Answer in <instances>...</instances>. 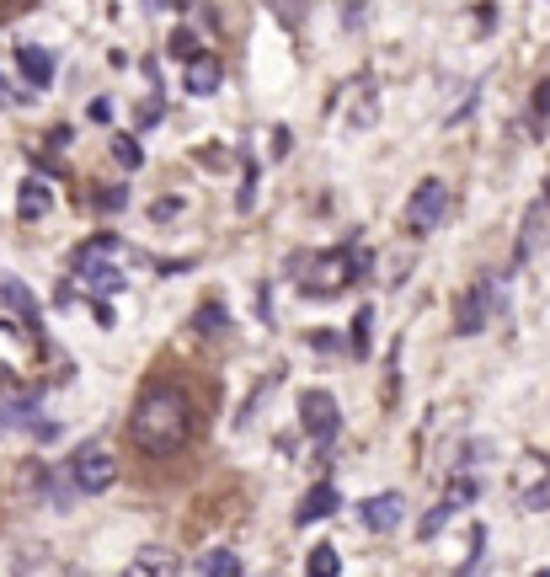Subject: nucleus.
<instances>
[{"label":"nucleus","mask_w":550,"mask_h":577,"mask_svg":"<svg viewBox=\"0 0 550 577\" xmlns=\"http://www.w3.org/2000/svg\"><path fill=\"white\" fill-rule=\"evenodd\" d=\"M337 572H342L337 545H316V551H310V577H337Z\"/></svg>","instance_id":"nucleus-19"},{"label":"nucleus","mask_w":550,"mask_h":577,"mask_svg":"<svg viewBox=\"0 0 550 577\" xmlns=\"http://www.w3.org/2000/svg\"><path fill=\"white\" fill-rule=\"evenodd\" d=\"M70 481H75V492H86V497L107 492V487L118 481V455H107L102 444L75 449V460H70Z\"/></svg>","instance_id":"nucleus-3"},{"label":"nucleus","mask_w":550,"mask_h":577,"mask_svg":"<svg viewBox=\"0 0 550 577\" xmlns=\"http://www.w3.org/2000/svg\"><path fill=\"white\" fill-rule=\"evenodd\" d=\"M476 497H481V481H476V476H454V481H449V503H454V508H470Z\"/></svg>","instance_id":"nucleus-24"},{"label":"nucleus","mask_w":550,"mask_h":577,"mask_svg":"<svg viewBox=\"0 0 550 577\" xmlns=\"http://www.w3.org/2000/svg\"><path fill=\"white\" fill-rule=\"evenodd\" d=\"M337 508H342L337 487H332V481H316V487L305 492V503L294 508V524H316V519H332Z\"/></svg>","instance_id":"nucleus-10"},{"label":"nucleus","mask_w":550,"mask_h":577,"mask_svg":"<svg viewBox=\"0 0 550 577\" xmlns=\"http://www.w3.org/2000/svg\"><path fill=\"white\" fill-rule=\"evenodd\" d=\"M492 284L497 278H476V284L460 294V305H454V332L460 337L486 332V316H492Z\"/></svg>","instance_id":"nucleus-5"},{"label":"nucleus","mask_w":550,"mask_h":577,"mask_svg":"<svg viewBox=\"0 0 550 577\" xmlns=\"http://www.w3.org/2000/svg\"><path fill=\"white\" fill-rule=\"evenodd\" d=\"M278 455L294 460V455H300V439H294V433H278Z\"/></svg>","instance_id":"nucleus-33"},{"label":"nucleus","mask_w":550,"mask_h":577,"mask_svg":"<svg viewBox=\"0 0 550 577\" xmlns=\"http://www.w3.org/2000/svg\"><path fill=\"white\" fill-rule=\"evenodd\" d=\"M289 145H294V134H289V129H273V161H284Z\"/></svg>","instance_id":"nucleus-32"},{"label":"nucleus","mask_w":550,"mask_h":577,"mask_svg":"<svg viewBox=\"0 0 550 577\" xmlns=\"http://www.w3.org/2000/svg\"><path fill=\"white\" fill-rule=\"evenodd\" d=\"M0 305H11L22 321H33L38 326V300L22 289V278H11V273H0Z\"/></svg>","instance_id":"nucleus-13"},{"label":"nucleus","mask_w":550,"mask_h":577,"mask_svg":"<svg viewBox=\"0 0 550 577\" xmlns=\"http://www.w3.org/2000/svg\"><path fill=\"white\" fill-rule=\"evenodd\" d=\"M534 107H540V113L550 107V81H540V86H534Z\"/></svg>","instance_id":"nucleus-34"},{"label":"nucleus","mask_w":550,"mask_h":577,"mask_svg":"<svg viewBox=\"0 0 550 577\" xmlns=\"http://www.w3.org/2000/svg\"><path fill=\"white\" fill-rule=\"evenodd\" d=\"M70 577H91V572H70Z\"/></svg>","instance_id":"nucleus-37"},{"label":"nucleus","mask_w":550,"mask_h":577,"mask_svg":"<svg viewBox=\"0 0 550 577\" xmlns=\"http://www.w3.org/2000/svg\"><path fill=\"white\" fill-rule=\"evenodd\" d=\"M540 204H545V209H550V182H545V193H540Z\"/></svg>","instance_id":"nucleus-35"},{"label":"nucleus","mask_w":550,"mask_h":577,"mask_svg":"<svg viewBox=\"0 0 550 577\" xmlns=\"http://www.w3.org/2000/svg\"><path fill=\"white\" fill-rule=\"evenodd\" d=\"M166 54L193 65V59H198V33H193V27H177V33H171V43H166Z\"/></svg>","instance_id":"nucleus-21"},{"label":"nucleus","mask_w":550,"mask_h":577,"mask_svg":"<svg viewBox=\"0 0 550 577\" xmlns=\"http://www.w3.org/2000/svg\"><path fill=\"white\" fill-rule=\"evenodd\" d=\"M97 209L102 214H123L129 209V187H97Z\"/></svg>","instance_id":"nucleus-25"},{"label":"nucleus","mask_w":550,"mask_h":577,"mask_svg":"<svg viewBox=\"0 0 550 577\" xmlns=\"http://www.w3.org/2000/svg\"><path fill=\"white\" fill-rule=\"evenodd\" d=\"M91 294H118L123 289V268H75Z\"/></svg>","instance_id":"nucleus-16"},{"label":"nucleus","mask_w":550,"mask_h":577,"mask_svg":"<svg viewBox=\"0 0 550 577\" xmlns=\"http://www.w3.org/2000/svg\"><path fill=\"white\" fill-rule=\"evenodd\" d=\"M161 118H166V97H150L145 107H139V129H155Z\"/></svg>","instance_id":"nucleus-28"},{"label":"nucleus","mask_w":550,"mask_h":577,"mask_svg":"<svg viewBox=\"0 0 550 577\" xmlns=\"http://www.w3.org/2000/svg\"><path fill=\"white\" fill-rule=\"evenodd\" d=\"M198 166H203V171H225V166H230L225 145H203V150H198Z\"/></svg>","instance_id":"nucleus-26"},{"label":"nucleus","mask_w":550,"mask_h":577,"mask_svg":"<svg viewBox=\"0 0 550 577\" xmlns=\"http://www.w3.org/2000/svg\"><path fill=\"white\" fill-rule=\"evenodd\" d=\"M129 433L145 455H177V449L193 439V401H187V391L182 385H150V391L134 401Z\"/></svg>","instance_id":"nucleus-1"},{"label":"nucleus","mask_w":550,"mask_h":577,"mask_svg":"<svg viewBox=\"0 0 550 577\" xmlns=\"http://www.w3.org/2000/svg\"><path fill=\"white\" fill-rule=\"evenodd\" d=\"M401 513H406V497L401 492H380V497H369V503L358 508V519H364L374 535H390V529L401 524Z\"/></svg>","instance_id":"nucleus-7"},{"label":"nucleus","mask_w":550,"mask_h":577,"mask_svg":"<svg viewBox=\"0 0 550 577\" xmlns=\"http://www.w3.org/2000/svg\"><path fill=\"white\" fill-rule=\"evenodd\" d=\"M198 572L203 577H241V556L225 551V545H214V551L198 556Z\"/></svg>","instance_id":"nucleus-14"},{"label":"nucleus","mask_w":550,"mask_h":577,"mask_svg":"<svg viewBox=\"0 0 550 577\" xmlns=\"http://www.w3.org/2000/svg\"><path fill=\"white\" fill-rule=\"evenodd\" d=\"M49 209H54V193H49V182L27 177V182H22V193H17V214H22L27 225H33V220H43V214H49Z\"/></svg>","instance_id":"nucleus-12"},{"label":"nucleus","mask_w":550,"mask_h":577,"mask_svg":"<svg viewBox=\"0 0 550 577\" xmlns=\"http://www.w3.org/2000/svg\"><path fill=\"white\" fill-rule=\"evenodd\" d=\"M17 65H22V75H27V86H33V91H49V86H54V54H49V49L22 43V49H17Z\"/></svg>","instance_id":"nucleus-11"},{"label":"nucleus","mask_w":550,"mask_h":577,"mask_svg":"<svg viewBox=\"0 0 550 577\" xmlns=\"http://www.w3.org/2000/svg\"><path fill=\"white\" fill-rule=\"evenodd\" d=\"M540 225H545V204L534 198L529 214H524V230H518V262H529V257H534V246H540Z\"/></svg>","instance_id":"nucleus-15"},{"label":"nucleus","mask_w":550,"mask_h":577,"mask_svg":"<svg viewBox=\"0 0 550 577\" xmlns=\"http://www.w3.org/2000/svg\"><path fill=\"white\" fill-rule=\"evenodd\" d=\"M193 332L198 337H219V332H225V305H203L193 316Z\"/></svg>","instance_id":"nucleus-22"},{"label":"nucleus","mask_w":550,"mask_h":577,"mask_svg":"<svg viewBox=\"0 0 550 577\" xmlns=\"http://www.w3.org/2000/svg\"><path fill=\"white\" fill-rule=\"evenodd\" d=\"M113 161H118L123 171H139V166H145V150H139L134 134H113Z\"/></svg>","instance_id":"nucleus-17"},{"label":"nucleus","mask_w":550,"mask_h":577,"mask_svg":"<svg viewBox=\"0 0 550 577\" xmlns=\"http://www.w3.org/2000/svg\"><path fill=\"white\" fill-rule=\"evenodd\" d=\"M123 577H182V561L171 545H139L134 561L123 567Z\"/></svg>","instance_id":"nucleus-6"},{"label":"nucleus","mask_w":550,"mask_h":577,"mask_svg":"<svg viewBox=\"0 0 550 577\" xmlns=\"http://www.w3.org/2000/svg\"><path fill=\"white\" fill-rule=\"evenodd\" d=\"M444 214H449V182L444 177H422L412 204H406V230H412V236H428V230H438Z\"/></svg>","instance_id":"nucleus-2"},{"label":"nucleus","mask_w":550,"mask_h":577,"mask_svg":"<svg viewBox=\"0 0 550 577\" xmlns=\"http://www.w3.org/2000/svg\"><path fill=\"white\" fill-rule=\"evenodd\" d=\"M38 428V396H0V439Z\"/></svg>","instance_id":"nucleus-8"},{"label":"nucleus","mask_w":550,"mask_h":577,"mask_svg":"<svg viewBox=\"0 0 550 577\" xmlns=\"http://www.w3.org/2000/svg\"><path fill=\"white\" fill-rule=\"evenodd\" d=\"M300 428L310 433V439L332 444V439H337V428H342V407H337V396H332V391H305V396H300Z\"/></svg>","instance_id":"nucleus-4"},{"label":"nucleus","mask_w":550,"mask_h":577,"mask_svg":"<svg viewBox=\"0 0 550 577\" xmlns=\"http://www.w3.org/2000/svg\"><path fill=\"white\" fill-rule=\"evenodd\" d=\"M369 326H374V305H358V316H353V358H369Z\"/></svg>","instance_id":"nucleus-20"},{"label":"nucleus","mask_w":550,"mask_h":577,"mask_svg":"<svg viewBox=\"0 0 550 577\" xmlns=\"http://www.w3.org/2000/svg\"><path fill=\"white\" fill-rule=\"evenodd\" d=\"M401 391V342H390V353H385V407L396 401Z\"/></svg>","instance_id":"nucleus-23"},{"label":"nucleus","mask_w":550,"mask_h":577,"mask_svg":"<svg viewBox=\"0 0 550 577\" xmlns=\"http://www.w3.org/2000/svg\"><path fill=\"white\" fill-rule=\"evenodd\" d=\"M86 118H91V123H113V97H91Z\"/></svg>","instance_id":"nucleus-30"},{"label":"nucleus","mask_w":550,"mask_h":577,"mask_svg":"<svg viewBox=\"0 0 550 577\" xmlns=\"http://www.w3.org/2000/svg\"><path fill=\"white\" fill-rule=\"evenodd\" d=\"M524 508H529V513L550 508V481H534V487H524Z\"/></svg>","instance_id":"nucleus-27"},{"label":"nucleus","mask_w":550,"mask_h":577,"mask_svg":"<svg viewBox=\"0 0 550 577\" xmlns=\"http://www.w3.org/2000/svg\"><path fill=\"white\" fill-rule=\"evenodd\" d=\"M219 81H225V65H219L214 54H198L193 65H187V75H182L187 97H214V91H219Z\"/></svg>","instance_id":"nucleus-9"},{"label":"nucleus","mask_w":550,"mask_h":577,"mask_svg":"<svg viewBox=\"0 0 550 577\" xmlns=\"http://www.w3.org/2000/svg\"><path fill=\"white\" fill-rule=\"evenodd\" d=\"M534 577H550V567H540V572H534Z\"/></svg>","instance_id":"nucleus-36"},{"label":"nucleus","mask_w":550,"mask_h":577,"mask_svg":"<svg viewBox=\"0 0 550 577\" xmlns=\"http://www.w3.org/2000/svg\"><path fill=\"white\" fill-rule=\"evenodd\" d=\"M177 214H182V198H155V204H150V220H155V225H161V220H177Z\"/></svg>","instance_id":"nucleus-29"},{"label":"nucleus","mask_w":550,"mask_h":577,"mask_svg":"<svg viewBox=\"0 0 550 577\" xmlns=\"http://www.w3.org/2000/svg\"><path fill=\"white\" fill-rule=\"evenodd\" d=\"M454 513H460V508H454V503H449V497H444V503H438L433 513H422V524H417V540H433V535H438V529H444V524L454 519Z\"/></svg>","instance_id":"nucleus-18"},{"label":"nucleus","mask_w":550,"mask_h":577,"mask_svg":"<svg viewBox=\"0 0 550 577\" xmlns=\"http://www.w3.org/2000/svg\"><path fill=\"white\" fill-rule=\"evenodd\" d=\"M17 102H27V91H17L6 75H0V107H17Z\"/></svg>","instance_id":"nucleus-31"}]
</instances>
